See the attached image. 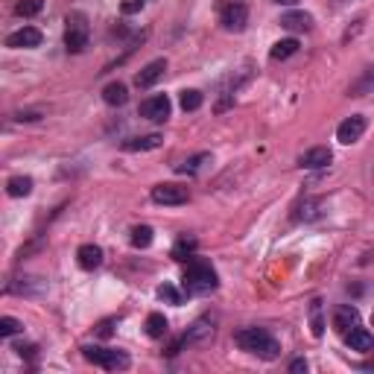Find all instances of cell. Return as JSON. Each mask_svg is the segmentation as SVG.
I'll list each match as a JSON object with an SVG mask.
<instances>
[{"label":"cell","mask_w":374,"mask_h":374,"mask_svg":"<svg viewBox=\"0 0 374 374\" xmlns=\"http://www.w3.org/2000/svg\"><path fill=\"white\" fill-rule=\"evenodd\" d=\"M234 342H237L240 351L254 354L261 360H278L280 354V342L269 331H263V327H243V331L234 333Z\"/></svg>","instance_id":"1"},{"label":"cell","mask_w":374,"mask_h":374,"mask_svg":"<svg viewBox=\"0 0 374 374\" xmlns=\"http://www.w3.org/2000/svg\"><path fill=\"white\" fill-rule=\"evenodd\" d=\"M182 287H184L187 296H205V292H214L219 287V278H217V272L205 261H193L190 266L184 269Z\"/></svg>","instance_id":"2"},{"label":"cell","mask_w":374,"mask_h":374,"mask_svg":"<svg viewBox=\"0 0 374 374\" xmlns=\"http://www.w3.org/2000/svg\"><path fill=\"white\" fill-rule=\"evenodd\" d=\"M82 357H85L88 362H94V366H100L105 371H126L129 368V354H123V351L117 348H100V345H85L82 348Z\"/></svg>","instance_id":"3"},{"label":"cell","mask_w":374,"mask_h":374,"mask_svg":"<svg viewBox=\"0 0 374 374\" xmlns=\"http://www.w3.org/2000/svg\"><path fill=\"white\" fill-rule=\"evenodd\" d=\"M88 21L82 12H74V15H67V30H65V47L70 53H82L88 47Z\"/></svg>","instance_id":"4"},{"label":"cell","mask_w":374,"mask_h":374,"mask_svg":"<svg viewBox=\"0 0 374 374\" xmlns=\"http://www.w3.org/2000/svg\"><path fill=\"white\" fill-rule=\"evenodd\" d=\"M219 23L228 32H243L245 23H249V9H245L243 0H226L219 6Z\"/></svg>","instance_id":"5"},{"label":"cell","mask_w":374,"mask_h":374,"mask_svg":"<svg viewBox=\"0 0 374 374\" xmlns=\"http://www.w3.org/2000/svg\"><path fill=\"white\" fill-rule=\"evenodd\" d=\"M208 336H214V322H210V319H199V322H193L190 327H187V333L179 339V342H173V345H170V351H167V354L173 357V354H179V351H182L184 345L205 342Z\"/></svg>","instance_id":"6"},{"label":"cell","mask_w":374,"mask_h":374,"mask_svg":"<svg viewBox=\"0 0 374 374\" xmlns=\"http://www.w3.org/2000/svg\"><path fill=\"white\" fill-rule=\"evenodd\" d=\"M170 111H173V102H170L167 94H155V97L140 102V117H144V120H152V123H164L170 117Z\"/></svg>","instance_id":"7"},{"label":"cell","mask_w":374,"mask_h":374,"mask_svg":"<svg viewBox=\"0 0 374 374\" xmlns=\"http://www.w3.org/2000/svg\"><path fill=\"white\" fill-rule=\"evenodd\" d=\"M366 117L362 114H351L348 120H342L339 123V129H336V140L339 144H345V146H351V144H357V140L362 138V132H366Z\"/></svg>","instance_id":"8"},{"label":"cell","mask_w":374,"mask_h":374,"mask_svg":"<svg viewBox=\"0 0 374 374\" xmlns=\"http://www.w3.org/2000/svg\"><path fill=\"white\" fill-rule=\"evenodd\" d=\"M190 193H187V187L182 184H155L152 187V202L158 205H184Z\"/></svg>","instance_id":"9"},{"label":"cell","mask_w":374,"mask_h":374,"mask_svg":"<svg viewBox=\"0 0 374 374\" xmlns=\"http://www.w3.org/2000/svg\"><path fill=\"white\" fill-rule=\"evenodd\" d=\"M41 30H35V27H21L15 30L6 38V47H12V50H30V47H38L41 44Z\"/></svg>","instance_id":"10"},{"label":"cell","mask_w":374,"mask_h":374,"mask_svg":"<svg viewBox=\"0 0 374 374\" xmlns=\"http://www.w3.org/2000/svg\"><path fill=\"white\" fill-rule=\"evenodd\" d=\"M360 324V310L357 307H351V304H339V307L333 310V327L339 333H348V331H354V327Z\"/></svg>","instance_id":"11"},{"label":"cell","mask_w":374,"mask_h":374,"mask_svg":"<svg viewBox=\"0 0 374 374\" xmlns=\"http://www.w3.org/2000/svg\"><path fill=\"white\" fill-rule=\"evenodd\" d=\"M331 161H333V152L327 149V146H313V149H307L298 158V164H301L304 170H324Z\"/></svg>","instance_id":"12"},{"label":"cell","mask_w":374,"mask_h":374,"mask_svg":"<svg viewBox=\"0 0 374 374\" xmlns=\"http://www.w3.org/2000/svg\"><path fill=\"white\" fill-rule=\"evenodd\" d=\"M280 27L289 32H307V30H313V15L310 12H301V9L284 12V15H280Z\"/></svg>","instance_id":"13"},{"label":"cell","mask_w":374,"mask_h":374,"mask_svg":"<svg viewBox=\"0 0 374 374\" xmlns=\"http://www.w3.org/2000/svg\"><path fill=\"white\" fill-rule=\"evenodd\" d=\"M164 74H167V62H164V58H155V62H149V65L135 76V85L146 91V88L155 85V82H158Z\"/></svg>","instance_id":"14"},{"label":"cell","mask_w":374,"mask_h":374,"mask_svg":"<svg viewBox=\"0 0 374 374\" xmlns=\"http://www.w3.org/2000/svg\"><path fill=\"white\" fill-rule=\"evenodd\" d=\"M345 345L351 348V351H360V354H371L374 351V336L366 331V327H354V331H348L345 333Z\"/></svg>","instance_id":"15"},{"label":"cell","mask_w":374,"mask_h":374,"mask_svg":"<svg viewBox=\"0 0 374 374\" xmlns=\"http://www.w3.org/2000/svg\"><path fill=\"white\" fill-rule=\"evenodd\" d=\"M164 144V138L158 132L152 135H138V138H126L123 140V149L126 152H146V149H158Z\"/></svg>","instance_id":"16"},{"label":"cell","mask_w":374,"mask_h":374,"mask_svg":"<svg viewBox=\"0 0 374 374\" xmlns=\"http://www.w3.org/2000/svg\"><path fill=\"white\" fill-rule=\"evenodd\" d=\"M76 261L82 269H97L102 263V249L100 245H94V243H85V245H79V252H76Z\"/></svg>","instance_id":"17"},{"label":"cell","mask_w":374,"mask_h":374,"mask_svg":"<svg viewBox=\"0 0 374 374\" xmlns=\"http://www.w3.org/2000/svg\"><path fill=\"white\" fill-rule=\"evenodd\" d=\"M322 202H319V199H301V202L296 205V214H292V219H298V222H310V219H316V217H319L322 214Z\"/></svg>","instance_id":"18"},{"label":"cell","mask_w":374,"mask_h":374,"mask_svg":"<svg viewBox=\"0 0 374 374\" xmlns=\"http://www.w3.org/2000/svg\"><path fill=\"white\" fill-rule=\"evenodd\" d=\"M6 193L15 196V199L30 196L32 193V179H30V175H12V179L6 182Z\"/></svg>","instance_id":"19"},{"label":"cell","mask_w":374,"mask_h":374,"mask_svg":"<svg viewBox=\"0 0 374 374\" xmlns=\"http://www.w3.org/2000/svg\"><path fill=\"white\" fill-rule=\"evenodd\" d=\"M310 333L319 339L324 336V316H322V298H313L310 301Z\"/></svg>","instance_id":"20"},{"label":"cell","mask_w":374,"mask_h":374,"mask_svg":"<svg viewBox=\"0 0 374 374\" xmlns=\"http://www.w3.org/2000/svg\"><path fill=\"white\" fill-rule=\"evenodd\" d=\"M296 53H298V41H296V38H284V41H275V44H272V50H269V56H272L275 62H284V58L296 56Z\"/></svg>","instance_id":"21"},{"label":"cell","mask_w":374,"mask_h":374,"mask_svg":"<svg viewBox=\"0 0 374 374\" xmlns=\"http://www.w3.org/2000/svg\"><path fill=\"white\" fill-rule=\"evenodd\" d=\"M102 100L109 102V105H123L129 100V91H126L123 82H111V85L102 88Z\"/></svg>","instance_id":"22"},{"label":"cell","mask_w":374,"mask_h":374,"mask_svg":"<svg viewBox=\"0 0 374 374\" xmlns=\"http://www.w3.org/2000/svg\"><path fill=\"white\" fill-rule=\"evenodd\" d=\"M205 164H210V155H208V152H199V155H193V158L182 161V164H179V167H175V170H179L182 175H196L199 170L205 167Z\"/></svg>","instance_id":"23"},{"label":"cell","mask_w":374,"mask_h":374,"mask_svg":"<svg viewBox=\"0 0 374 374\" xmlns=\"http://www.w3.org/2000/svg\"><path fill=\"white\" fill-rule=\"evenodd\" d=\"M167 319H164L161 313H152L149 319H146V333L152 336V339H161V336H167Z\"/></svg>","instance_id":"24"},{"label":"cell","mask_w":374,"mask_h":374,"mask_svg":"<svg viewBox=\"0 0 374 374\" xmlns=\"http://www.w3.org/2000/svg\"><path fill=\"white\" fill-rule=\"evenodd\" d=\"M196 245H199L196 237H182L179 243L173 245V257H175V261H187V257L196 252Z\"/></svg>","instance_id":"25"},{"label":"cell","mask_w":374,"mask_h":374,"mask_svg":"<svg viewBox=\"0 0 374 374\" xmlns=\"http://www.w3.org/2000/svg\"><path fill=\"white\" fill-rule=\"evenodd\" d=\"M129 240H132L135 249H149V245H152V228L149 226H135Z\"/></svg>","instance_id":"26"},{"label":"cell","mask_w":374,"mask_h":374,"mask_svg":"<svg viewBox=\"0 0 374 374\" xmlns=\"http://www.w3.org/2000/svg\"><path fill=\"white\" fill-rule=\"evenodd\" d=\"M202 91H196V88H187L182 91V109L184 111H196V109H202Z\"/></svg>","instance_id":"27"},{"label":"cell","mask_w":374,"mask_h":374,"mask_svg":"<svg viewBox=\"0 0 374 374\" xmlns=\"http://www.w3.org/2000/svg\"><path fill=\"white\" fill-rule=\"evenodd\" d=\"M41 0H18L15 3V15H21V18H32V15H38L41 12Z\"/></svg>","instance_id":"28"},{"label":"cell","mask_w":374,"mask_h":374,"mask_svg":"<svg viewBox=\"0 0 374 374\" xmlns=\"http://www.w3.org/2000/svg\"><path fill=\"white\" fill-rule=\"evenodd\" d=\"M368 91H374V67H368L366 74H362V79L351 88V97H362V94H368Z\"/></svg>","instance_id":"29"},{"label":"cell","mask_w":374,"mask_h":374,"mask_svg":"<svg viewBox=\"0 0 374 374\" xmlns=\"http://www.w3.org/2000/svg\"><path fill=\"white\" fill-rule=\"evenodd\" d=\"M158 298H161V301H167V304H175V307H179V304H182V292L175 289L173 284H161V287H158Z\"/></svg>","instance_id":"30"},{"label":"cell","mask_w":374,"mask_h":374,"mask_svg":"<svg viewBox=\"0 0 374 374\" xmlns=\"http://www.w3.org/2000/svg\"><path fill=\"white\" fill-rule=\"evenodd\" d=\"M23 331V324L18 322V319H12V316H3V319H0V336H15V333H21Z\"/></svg>","instance_id":"31"},{"label":"cell","mask_w":374,"mask_h":374,"mask_svg":"<svg viewBox=\"0 0 374 374\" xmlns=\"http://www.w3.org/2000/svg\"><path fill=\"white\" fill-rule=\"evenodd\" d=\"M144 6H146V0H123L120 12H123V15H135V12H140Z\"/></svg>","instance_id":"32"},{"label":"cell","mask_w":374,"mask_h":374,"mask_svg":"<svg viewBox=\"0 0 374 374\" xmlns=\"http://www.w3.org/2000/svg\"><path fill=\"white\" fill-rule=\"evenodd\" d=\"M111 327H114V319H105V322L97 327V336H102V339H105V336H111Z\"/></svg>","instance_id":"33"},{"label":"cell","mask_w":374,"mask_h":374,"mask_svg":"<svg viewBox=\"0 0 374 374\" xmlns=\"http://www.w3.org/2000/svg\"><path fill=\"white\" fill-rule=\"evenodd\" d=\"M289 371H296V374L298 371H307V362H304V360H292L289 362Z\"/></svg>","instance_id":"34"},{"label":"cell","mask_w":374,"mask_h":374,"mask_svg":"<svg viewBox=\"0 0 374 374\" xmlns=\"http://www.w3.org/2000/svg\"><path fill=\"white\" fill-rule=\"evenodd\" d=\"M18 120H38V114H35V111H21Z\"/></svg>","instance_id":"35"},{"label":"cell","mask_w":374,"mask_h":374,"mask_svg":"<svg viewBox=\"0 0 374 374\" xmlns=\"http://www.w3.org/2000/svg\"><path fill=\"white\" fill-rule=\"evenodd\" d=\"M272 3H278V6H292L296 0H272Z\"/></svg>","instance_id":"36"},{"label":"cell","mask_w":374,"mask_h":374,"mask_svg":"<svg viewBox=\"0 0 374 374\" xmlns=\"http://www.w3.org/2000/svg\"><path fill=\"white\" fill-rule=\"evenodd\" d=\"M371 324H374V313H371Z\"/></svg>","instance_id":"37"}]
</instances>
